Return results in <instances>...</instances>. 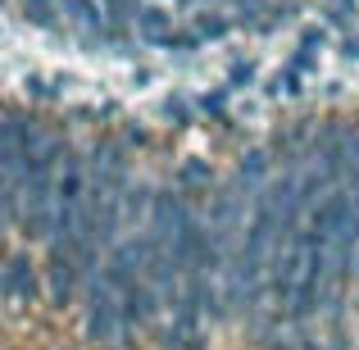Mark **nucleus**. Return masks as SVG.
<instances>
[{"mask_svg":"<svg viewBox=\"0 0 359 350\" xmlns=\"http://www.w3.org/2000/svg\"><path fill=\"white\" fill-rule=\"evenodd\" d=\"M132 23H137V36L150 41V46H168V36L177 32L173 14H164V9H155V5H141L137 14H132Z\"/></svg>","mask_w":359,"mask_h":350,"instance_id":"obj_5","label":"nucleus"},{"mask_svg":"<svg viewBox=\"0 0 359 350\" xmlns=\"http://www.w3.org/2000/svg\"><path fill=\"white\" fill-rule=\"evenodd\" d=\"M173 187H177V191H187V196H196V191L210 196V187H214V168H210V164H201V159H187V164L177 168Z\"/></svg>","mask_w":359,"mask_h":350,"instance_id":"obj_7","label":"nucleus"},{"mask_svg":"<svg viewBox=\"0 0 359 350\" xmlns=\"http://www.w3.org/2000/svg\"><path fill=\"white\" fill-rule=\"evenodd\" d=\"M150 187L146 182H128V191H123V232H141L150 223Z\"/></svg>","mask_w":359,"mask_h":350,"instance_id":"obj_6","label":"nucleus"},{"mask_svg":"<svg viewBox=\"0 0 359 350\" xmlns=\"http://www.w3.org/2000/svg\"><path fill=\"white\" fill-rule=\"evenodd\" d=\"M164 119H173V128H191V123H196V105L187 96H168L164 100Z\"/></svg>","mask_w":359,"mask_h":350,"instance_id":"obj_11","label":"nucleus"},{"mask_svg":"<svg viewBox=\"0 0 359 350\" xmlns=\"http://www.w3.org/2000/svg\"><path fill=\"white\" fill-rule=\"evenodd\" d=\"M27 87H32V96H36V100H55V96H60V87H50V82H41V78H32Z\"/></svg>","mask_w":359,"mask_h":350,"instance_id":"obj_14","label":"nucleus"},{"mask_svg":"<svg viewBox=\"0 0 359 350\" xmlns=\"http://www.w3.org/2000/svg\"><path fill=\"white\" fill-rule=\"evenodd\" d=\"M0 296L9 300V305H32L36 296H41V282H36V269L27 255H9L5 264H0Z\"/></svg>","mask_w":359,"mask_h":350,"instance_id":"obj_2","label":"nucleus"},{"mask_svg":"<svg viewBox=\"0 0 359 350\" xmlns=\"http://www.w3.org/2000/svg\"><path fill=\"white\" fill-rule=\"evenodd\" d=\"M23 14L36 27H55L60 23V0H23Z\"/></svg>","mask_w":359,"mask_h":350,"instance_id":"obj_10","label":"nucleus"},{"mask_svg":"<svg viewBox=\"0 0 359 350\" xmlns=\"http://www.w3.org/2000/svg\"><path fill=\"white\" fill-rule=\"evenodd\" d=\"M273 173H278V168H273V150H269V146L245 150V155L237 159V168H232V177H237L241 187H250V191H259V187L269 182Z\"/></svg>","mask_w":359,"mask_h":350,"instance_id":"obj_4","label":"nucleus"},{"mask_svg":"<svg viewBox=\"0 0 359 350\" xmlns=\"http://www.w3.org/2000/svg\"><path fill=\"white\" fill-rule=\"evenodd\" d=\"M228 100H232V87H214V91H205V96L196 100V109H201V114H210L214 123H223V128H228Z\"/></svg>","mask_w":359,"mask_h":350,"instance_id":"obj_9","label":"nucleus"},{"mask_svg":"<svg viewBox=\"0 0 359 350\" xmlns=\"http://www.w3.org/2000/svg\"><path fill=\"white\" fill-rule=\"evenodd\" d=\"M159 314H164V300H159V291L150 287L146 278L123 287V323H128L132 332H137V328H150Z\"/></svg>","mask_w":359,"mask_h":350,"instance_id":"obj_3","label":"nucleus"},{"mask_svg":"<svg viewBox=\"0 0 359 350\" xmlns=\"http://www.w3.org/2000/svg\"><path fill=\"white\" fill-rule=\"evenodd\" d=\"M78 287H82V273H78V264H73V255L46 245V296H50V305L69 309L73 296H78Z\"/></svg>","mask_w":359,"mask_h":350,"instance_id":"obj_1","label":"nucleus"},{"mask_svg":"<svg viewBox=\"0 0 359 350\" xmlns=\"http://www.w3.org/2000/svg\"><path fill=\"white\" fill-rule=\"evenodd\" d=\"M323 41H327L323 27H305V32H300V51H305V55H318V51H323Z\"/></svg>","mask_w":359,"mask_h":350,"instance_id":"obj_13","label":"nucleus"},{"mask_svg":"<svg viewBox=\"0 0 359 350\" xmlns=\"http://www.w3.org/2000/svg\"><path fill=\"white\" fill-rule=\"evenodd\" d=\"M250 82H255V64H232V69H228V87L232 91H237V87H250Z\"/></svg>","mask_w":359,"mask_h":350,"instance_id":"obj_12","label":"nucleus"},{"mask_svg":"<svg viewBox=\"0 0 359 350\" xmlns=\"http://www.w3.org/2000/svg\"><path fill=\"white\" fill-rule=\"evenodd\" d=\"M300 82H305V73H300L296 64H287V69H278V73L269 78V87H264V91H269V96H291V100H296L300 91H305Z\"/></svg>","mask_w":359,"mask_h":350,"instance_id":"obj_8","label":"nucleus"}]
</instances>
